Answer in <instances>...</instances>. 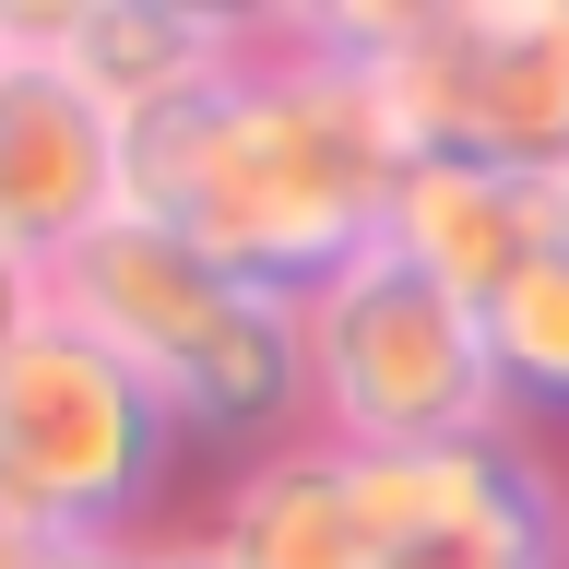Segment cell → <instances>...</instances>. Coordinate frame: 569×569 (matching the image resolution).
<instances>
[{"instance_id": "obj_8", "label": "cell", "mask_w": 569, "mask_h": 569, "mask_svg": "<svg viewBox=\"0 0 569 569\" xmlns=\"http://www.w3.org/2000/svg\"><path fill=\"white\" fill-rule=\"evenodd\" d=\"M558 238H569L558 178L475 167V154H403L391 213H380V249H403L427 284H451L462 309H487L498 284L522 273V261H546Z\"/></svg>"}, {"instance_id": "obj_2", "label": "cell", "mask_w": 569, "mask_h": 569, "mask_svg": "<svg viewBox=\"0 0 569 569\" xmlns=\"http://www.w3.org/2000/svg\"><path fill=\"white\" fill-rule=\"evenodd\" d=\"M48 309L71 332H96L178 439H226V451H273L309 427V345H297V297L249 284L202 249H178L142 213H107L96 238H71L48 261Z\"/></svg>"}, {"instance_id": "obj_5", "label": "cell", "mask_w": 569, "mask_h": 569, "mask_svg": "<svg viewBox=\"0 0 569 569\" xmlns=\"http://www.w3.org/2000/svg\"><path fill=\"white\" fill-rule=\"evenodd\" d=\"M178 475V416L60 309L0 345V510L36 546L71 533H154Z\"/></svg>"}, {"instance_id": "obj_10", "label": "cell", "mask_w": 569, "mask_h": 569, "mask_svg": "<svg viewBox=\"0 0 569 569\" xmlns=\"http://www.w3.org/2000/svg\"><path fill=\"white\" fill-rule=\"evenodd\" d=\"M475 320H487V368H498V391H510V416L522 427L569 416V238L546 249V261H522Z\"/></svg>"}, {"instance_id": "obj_13", "label": "cell", "mask_w": 569, "mask_h": 569, "mask_svg": "<svg viewBox=\"0 0 569 569\" xmlns=\"http://www.w3.org/2000/svg\"><path fill=\"white\" fill-rule=\"evenodd\" d=\"M154 569H226V558L202 546V522H154Z\"/></svg>"}, {"instance_id": "obj_14", "label": "cell", "mask_w": 569, "mask_h": 569, "mask_svg": "<svg viewBox=\"0 0 569 569\" xmlns=\"http://www.w3.org/2000/svg\"><path fill=\"white\" fill-rule=\"evenodd\" d=\"M36 558H48V546H36V533L12 522V510H0V569H36Z\"/></svg>"}, {"instance_id": "obj_11", "label": "cell", "mask_w": 569, "mask_h": 569, "mask_svg": "<svg viewBox=\"0 0 569 569\" xmlns=\"http://www.w3.org/2000/svg\"><path fill=\"white\" fill-rule=\"evenodd\" d=\"M368 569H569L558 522H522V533H427V546H391Z\"/></svg>"}, {"instance_id": "obj_3", "label": "cell", "mask_w": 569, "mask_h": 569, "mask_svg": "<svg viewBox=\"0 0 569 569\" xmlns=\"http://www.w3.org/2000/svg\"><path fill=\"white\" fill-rule=\"evenodd\" d=\"M309 24L368 71L403 154L569 167V0H320Z\"/></svg>"}, {"instance_id": "obj_16", "label": "cell", "mask_w": 569, "mask_h": 569, "mask_svg": "<svg viewBox=\"0 0 569 569\" xmlns=\"http://www.w3.org/2000/svg\"><path fill=\"white\" fill-rule=\"evenodd\" d=\"M558 202H569V167H558Z\"/></svg>"}, {"instance_id": "obj_12", "label": "cell", "mask_w": 569, "mask_h": 569, "mask_svg": "<svg viewBox=\"0 0 569 569\" xmlns=\"http://www.w3.org/2000/svg\"><path fill=\"white\" fill-rule=\"evenodd\" d=\"M36 569H154V533H71V546H48Z\"/></svg>"}, {"instance_id": "obj_6", "label": "cell", "mask_w": 569, "mask_h": 569, "mask_svg": "<svg viewBox=\"0 0 569 569\" xmlns=\"http://www.w3.org/2000/svg\"><path fill=\"white\" fill-rule=\"evenodd\" d=\"M0 36L36 48V60H60L71 83L131 131L154 107L226 83V71L249 60L261 12H238V0H0Z\"/></svg>"}, {"instance_id": "obj_4", "label": "cell", "mask_w": 569, "mask_h": 569, "mask_svg": "<svg viewBox=\"0 0 569 569\" xmlns=\"http://www.w3.org/2000/svg\"><path fill=\"white\" fill-rule=\"evenodd\" d=\"M297 345H309V427L332 451H427V439L522 427L487 368V320L380 238L297 297Z\"/></svg>"}, {"instance_id": "obj_1", "label": "cell", "mask_w": 569, "mask_h": 569, "mask_svg": "<svg viewBox=\"0 0 569 569\" xmlns=\"http://www.w3.org/2000/svg\"><path fill=\"white\" fill-rule=\"evenodd\" d=\"M403 142H391L368 71L309 24V12H261L249 60L202 96L154 107L119 131V213L167 226L249 284L309 297L332 261L380 238Z\"/></svg>"}, {"instance_id": "obj_15", "label": "cell", "mask_w": 569, "mask_h": 569, "mask_svg": "<svg viewBox=\"0 0 569 569\" xmlns=\"http://www.w3.org/2000/svg\"><path fill=\"white\" fill-rule=\"evenodd\" d=\"M558 546H569V475H558Z\"/></svg>"}, {"instance_id": "obj_7", "label": "cell", "mask_w": 569, "mask_h": 569, "mask_svg": "<svg viewBox=\"0 0 569 569\" xmlns=\"http://www.w3.org/2000/svg\"><path fill=\"white\" fill-rule=\"evenodd\" d=\"M107 213H119V119L60 60L0 36V261L48 273Z\"/></svg>"}, {"instance_id": "obj_9", "label": "cell", "mask_w": 569, "mask_h": 569, "mask_svg": "<svg viewBox=\"0 0 569 569\" xmlns=\"http://www.w3.org/2000/svg\"><path fill=\"white\" fill-rule=\"evenodd\" d=\"M202 546L226 569H368V522H356L345 451H332L320 427L249 451L238 475H226V498L202 510Z\"/></svg>"}]
</instances>
